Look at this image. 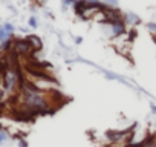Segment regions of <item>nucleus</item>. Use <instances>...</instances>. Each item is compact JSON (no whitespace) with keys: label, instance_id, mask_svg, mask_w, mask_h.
I'll return each mask as SVG.
<instances>
[{"label":"nucleus","instance_id":"obj_3","mask_svg":"<svg viewBox=\"0 0 156 147\" xmlns=\"http://www.w3.org/2000/svg\"><path fill=\"white\" fill-rule=\"evenodd\" d=\"M14 32H16V26L9 22L6 23H2L0 25V45L5 43V41H9L14 38Z\"/></svg>","mask_w":156,"mask_h":147},{"label":"nucleus","instance_id":"obj_7","mask_svg":"<svg viewBox=\"0 0 156 147\" xmlns=\"http://www.w3.org/2000/svg\"><path fill=\"white\" fill-rule=\"evenodd\" d=\"M141 147H156V136L151 133V135H148L147 138H144Z\"/></svg>","mask_w":156,"mask_h":147},{"label":"nucleus","instance_id":"obj_9","mask_svg":"<svg viewBox=\"0 0 156 147\" xmlns=\"http://www.w3.org/2000/svg\"><path fill=\"white\" fill-rule=\"evenodd\" d=\"M28 26L32 28V29H37V28H38V19H37L35 16H31V17L28 19Z\"/></svg>","mask_w":156,"mask_h":147},{"label":"nucleus","instance_id":"obj_1","mask_svg":"<svg viewBox=\"0 0 156 147\" xmlns=\"http://www.w3.org/2000/svg\"><path fill=\"white\" fill-rule=\"evenodd\" d=\"M104 31H106V35L110 37V38H119L122 35H126L127 32V26L124 23V20H113V22H104L101 23Z\"/></svg>","mask_w":156,"mask_h":147},{"label":"nucleus","instance_id":"obj_12","mask_svg":"<svg viewBox=\"0 0 156 147\" xmlns=\"http://www.w3.org/2000/svg\"><path fill=\"white\" fill-rule=\"evenodd\" d=\"M73 43H75V45H81V43H83V37H81V35L73 37Z\"/></svg>","mask_w":156,"mask_h":147},{"label":"nucleus","instance_id":"obj_2","mask_svg":"<svg viewBox=\"0 0 156 147\" xmlns=\"http://www.w3.org/2000/svg\"><path fill=\"white\" fill-rule=\"evenodd\" d=\"M12 54H16L17 57H22V58H26V57H31L34 55V49L31 46V43L28 41V38H14V43H12Z\"/></svg>","mask_w":156,"mask_h":147},{"label":"nucleus","instance_id":"obj_11","mask_svg":"<svg viewBox=\"0 0 156 147\" xmlns=\"http://www.w3.org/2000/svg\"><path fill=\"white\" fill-rule=\"evenodd\" d=\"M17 147H29V144H28V141H26L25 138H19V141H17Z\"/></svg>","mask_w":156,"mask_h":147},{"label":"nucleus","instance_id":"obj_4","mask_svg":"<svg viewBox=\"0 0 156 147\" xmlns=\"http://www.w3.org/2000/svg\"><path fill=\"white\" fill-rule=\"evenodd\" d=\"M122 20H124L126 26H127V28H132V29L136 28L138 25H141V17H139L138 14L132 13V11L124 13V14H122Z\"/></svg>","mask_w":156,"mask_h":147},{"label":"nucleus","instance_id":"obj_5","mask_svg":"<svg viewBox=\"0 0 156 147\" xmlns=\"http://www.w3.org/2000/svg\"><path fill=\"white\" fill-rule=\"evenodd\" d=\"M26 38H28V41L31 43L34 52H40V51L43 49V40H41V37H38V35H35V34H29V35H26Z\"/></svg>","mask_w":156,"mask_h":147},{"label":"nucleus","instance_id":"obj_6","mask_svg":"<svg viewBox=\"0 0 156 147\" xmlns=\"http://www.w3.org/2000/svg\"><path fill=\"white\" fill-rule=\"evenodd\" d=\"M11 138H12L11 132H9V130H8L5 126L0 124V145H3L5 142H8Z\"/></svg>","mask_w":156,"mask_h":147},{"label":"nucleus","instance_id":"obj_8","mask_svg":"<svg viewBox=\"0 0 156 147\" xmlns=\"http://www.w3.org/2000/svg\"><path fill=\"white\" fill-rule=\"evenodd\" d=\"M145 29H147L153 37H156V22H147V23H145Z\"/></svg>","mask_w":156,"mask_h":147},{"label":"nucleus","instance_id":"obj_16","mask_svg":"<svg viewBox=\"0 0 156 147\" xmlns=\"http://www.w3.org/2000/svg\"><path fill=\"white\" fill-rule=\"evenodd\" d=\"M153 126H154V129H156V123H154V124H153Z\"/></svg>","mask_w":156,"mask_h":147},{"label":"nucleus","instance_id":"obj_13","mask_svg":"<svg viewBox=\"0 0 156 147\" xmlns=\"http://www.w3.org/2000/svg\"><path fill=\"white\" fill-rule=\"evenodd\" d=\"M150 110H151L153 115H156V104L154 103H150Z\"/></svg>","mask_w":156,"mask_h":147},{"label":"nucleus","instance_id":"obj_10","mask_svg":"<svg viewBox=\"0 0 156 147\" xmlns=\"http://www.w3.org/2000/svg\"><path fill=\"white\" fill-rule=\"evenodd\" d=\"M75 2H76V0H61V8H63V11H67L69 8H72Z\"/></svg>","mask_w":156,"mask_h":147},{"label":"nucleus","instance_id":"obj_15","mask_svg":"<svg viewBox=\"0 0 156 147\" xmlns=\"http://www.w3.org/2000/svg\"><path fill=\"white\" fill-rule=\"evenodd\" d=\"M34 2H37L38 5H41V3H44V0H34Z\"/></svg>","mask_w":156,"mask_h":147},{"label":"nucleus","instance_id":"obj_14","mask_svg":"<svg viewBox=\"0 0 156 147\" xmlns=\"http://www.w3.org/2000/svg\"><path fill=\"white\" fill-rule=\"evenodd\" d=\"M103 147H121V145H112V144H107V145H103ZM122 147H126V145H122Z\"/></svg>","mask_w":156,"mask_h":147}]
</instances>
